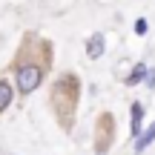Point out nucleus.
Instances as JSON below:
<instances>
[{
  "label": "nucleus",
  "mask_w": 155,
  "mask_h": 155,
  "mask_svg": "<svg viewBox=\"0 0 155 155\" xmlns=\"http://www.w3.org/2000/svg\"><path fill=\"white\" fill-rule=\"evenodd\" d=\"M104 46H106L104 35H92V38H89V43H86V55L95 61V58H101V55H104Z\"/></svg>",
  "instance_id": "nucleus-2"
},
{
  "label": "nucleus",
  "mask_w": 155,
  "mask_h": 155,
  "mask_svg": "<svg viewBox=\"0 0 155 155\" xmlns=\"http://www.w3.org/2000/svg\"><path fill=\"white\" fill-rule=\"evenodd\" d=\"M17 92L20 95H29L35 92V89L40 86V81H43V69L38 66V63H23V66H17Z\"/></svg>",
  "instance_id": "nucleus-1"
},
{
  "label": "nucleus",
  "mask_w": 155,
  "mask_h": 155,
  "mask_svg": "<svg viewBox=\"0 0 155 155\" xmlns=\"http://www.w3.org/2000/svg\"><path fill=\"white\" fill-rule=\"evenodd\" d=\"M152 141H155V124H152V127H147V132H141V138L135 141V152H144Z\"/></svg>",
  "instance_id": "nucleus-5"
},
{
  "label": "nucleus",
  "mask_w": 155,
  "mask_h": 155,
  "mask_svg": "<svg viewBox=\"0 0 155 155\" xmlns=\"http://www.w3.org/2000/svg\"><path fill=\"white\" fill-rule=\"evenodd\" d=\"M147 29H150V26H147L144 17H141V20H135V35H147Z\"/></svg>",
  "instance_id": "nucleus-7"
},
{
  "label": "nucleus",
  "mask_w": 155,
  "mask_h": 155,
  "mask_svg": "<svg viewBox=\"0 0 155 155\" xmlns=\"http://www.w3.org/2000/svg\"><path fill=\"white\" fill-rule=\"evenodd\" d=\"M147 75H150V69H147L144 63H135V66H132V72L127 75V83H129V86H135V83H141Z\"/></svg>",
  "instance_id": "nucleus-4"
},
{
  "label": "nucleus",
  "mask_w": 155,
  "mask_h": 155,
  "mask_svg": "<svg viewBox=\"0 0 155 155\" xmlns=\"http://www.w3.org/2000/svg\"><path fill=\"white\" fill-rule=\"evenodd\" d=\"M147 83H150V86H155V69H150V75H147Z\"/></svg>",
  "instance_id": "nucleus-8"
},
{
  "label": "nucleus",
  "mask_w": 155,
  "mask_h": 155,
  "mask_svg": "<svg viewBox=\"0 0 155 155\" xmlns=\"http://www.w3.org/2000/svg\"><path fill=\"white\" fill-rule=\"evenodd\" d=\"M12 98H15V95H12V86H9L6 81H0V112L12 104Z\"/></svg>",
  "instance_id": "nucleus-6"
},
{
  "label": "nucleus",
  "mask_w": 155,
  "mask_h": 155,
  "mask_svg": "<svg viewBox=\"0 0 155 155\" xmlns=\"http://www.w3.org/2000/svg\"><path fill=\"white\" fill-rule=\"evenodd\" d=\"M129 129H132V135H138L141 138V118H144V106L141 104H132V109H129Z\"/></svg>",
  "instance_id": "nucleus-3"
}]
</instances>
